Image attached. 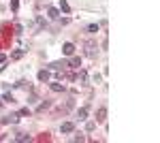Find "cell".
Returning <instances> with one entry per match:
<instances>
[{
  "label": "cell",
  "instance_id": "1",
  "mask_svg": "<svg viewBox=\"0 0 160 143\" xmlns=\"http://www.w3.org/2000/svg\"><path fill=\"white\" fill-rule=\"evenodd\" d=\"M19 118H22L19 113H11V115H6V118H2V124H17Z\"/></svg>",
  "mask_w": 160,
  "mask_h": 143
},
{
  "label": "cell",
  "instance_id": "2",
  "mask_svg": "<svg viewBox=\"0 0 160 143\" xmlns=\"http://www.w3.org/2000/svg\"><path fill=\"white\" fill-rule=\"evenodd\" d=\"M85 49H88L85 53H88L90 58H94V56H96V43H94V41H88V43H85Z\"/></svg>",
  "mask_w": 160,
  "mask_h": 143
},
{
  "label": "cell",
  "instance_id": "3",
  "mask_svg": "<svg viewBox=\"0 0 160 143\" xmlns=\"http://www.w3.org/2000/svg\"><path fill=\"white\" fill-rule=\"evenodd\" d=\"M62 51H64V56H73L75 53V45L73 43H64V45H62Z\"/></svg>",
  "mask_w": 160,
  "mask_h": 143
},
{
  "label": "cell",
  "instance_id": "4",
  "mask_svg": "<svg viewBox=\"0 0 160 143\" xmlns=\"http://www.w3.org/2000/svg\"><path fill=\"white\" fill-rule=\"evenodd\" d=\"M60 130H62V132H73V130H75V124H73V122H64V124L60 126Z\"/></svg>",
  "mask_w": 160,
  "mask_h": 143
},
{
  "label": "cell",
  "instance_id": "5",
  "mask_svg": "<svg viewBox=\"0 0 160 143\" xmlns=\"http://www.w3.org/2000/svg\"><path fill=\"white\" fill-rule=\"evenodd\" d=\"M105 118H107V109L100 107V109L96 111V122H105Z\"/></svg>",
  "mask_w": 160,
  "mask_h": 143
},
{
  "label": "cell",
  "instance_id": "6",
  "mask_svg": "<svg viewBox=\"0 0 160 143\" xmlns=\"http://www.w3.org/2000/svg\"><path fill=\"white\" fill-rule=\"evenodd\" d=\"M15 141H17V143H26V141H30V135H26V132H17Z\"/></svg>",
  "mask_w": 160,
  "mask_h": 143
},
{
  "label": "cell",
  "instance_id": "7",
  "mask_svg": "<svg viewBox=\"0 0 160 143\" xmlns=\"http://www.w3.org/2000/svg\"><path fill=\"white\" fill-rule=\"evenodd\" d=\"M49 70H45V68H43V70H39V81H49Z\"/></svg>",
  "mask_w": 160,
  "mask_h": 143
},
{
  "label": "cell",
  "instance_id": "8",
  "mask_svg": "<svg viewBox=\"0 0 160 143\" xmlns=\"http://www.w3.org/2000/svg\"><path fill=\"white\" fill-rule=\"evenodd\" d=\"M51 90H53V92H64V83L53 81V83H51Z\"/></svg>",
  "mask_w": 160,
  "mask_h": 143
},
{
  "label": "cell",
  "instance_id": "9",
  "mask_svg": "<svg viewBox=\"0 0 160 143\" xmlns=\"http://www.w3.org/2000/svg\"><path fill=\"white\" fill-rule=\"evenodd\" d=\"M47 15L51 17V19H58V17H60V13H58V9H53V6H49V9H47Z\"/></svg>",
  "mask_w": 160,
  "mask_h": 143
},
{
  "label": "cell",
  "instance_id": "10",
  "mask_svg": "<svg viewBox=\"0 0 160 143\" xmlns=\"http://www.w3.org/2000/svg\"><path fill=\"white\" fill-rule=\"evenodd\" d=\"M66 66V62H53V64H49L51 70H60V68H64Z\"/></svg>",
  "mask_w": 160,
  "mask_h": 143
},
{
  "label": "cell",
  "instance_id": "11",
  "mask_svg": "<svg viewBox=\"0 0 160 143\" xmlns=\"http://www.w3.org/2000/svg\"><path fill=\"white\" fill-rule=\"evenodd\" d=\"M77 118H79V120H85V118H88V107H81V109L77 111Z\"/></svg>",
  "mask_w": 160,
  "mask_h": 143
},
{
  "label": "cell",
  "instance_id": "12",
  "mask_svg": "<svg viewBox=\"0 0 160 143\" xmlns=\"http://www.w3.org/2000/svg\"><path fill=\"white\" fill-rule=\"evenodd\" d=\"M85 79H88V73H85V70H79V75H77V81H79V83H85Z\"/></svg>",
  "mask_w": 160,
  "mask_h": 143
},
{
  "label": "cell",
  "instance_id": "13",
  "mask_svg": "<svg viewBox=\"0 0 160 143\" xmlns=\"http://www.w3.org/2000/svg\"><path fill=\"white\" fill-rule=\"evenodd\" d=\"M70 66H73V68H79V66H81V58H73V60H70Z\"/></svg>",
  "mask_w": 160,
  "mask_h": 143
},
{
  "label": "cell",
  "instance_id": "14",
  "mask_svg": "<svg viewBox=\"0 0 160 143\" xmlns=\"http://www.w3.org/2000/svg\"><path fill=\"white\" fill-rule=\"evenodd\" d=\"M60 9H62L64 13H70V6H68V2H66V0H60Z\"/></svg>",
  "mask_w": 160,
  "mask_h": 143
},
{
  "label": "cell",
  "instance_id": "15",
  "mask_svg": "<svg viewBox=\"0 0 160 143\" xmlns=\"http://www.w3.org/2000/svg\"><path fill=\"white\" fill-rule=\"evenodd\" d=\"M17 9H19V0H11V11L17 13Z\"/></svg>",
  "mask_w": 160,
  "mask_h": 143
},
{
  "label": "cell",
  "instance_id": "16",
  "mask_svg": "<svg viewBox=\"0 0 160 143\" xmlns=\"http://www.w3.org/2000/svg\"><path fill=\"white\" fill-rule=\"evenodd\" d=\"M22 56H24V49H17V51H13V56H11V58H13V60H19Z\"/></svg>",
  "mask_w": 160,
  "mask_h": 143
},
{
  "label": "cell",
  "instance_id": "17",
  "mask_svg": "<svg viewBox=\"0 0 160 143\" xmlns=\"http://www.w3.org/2000/svg\"><path fill=\"white\" fill-rule=\"evenodd\" d=\"M88 32H98V24H90L88 26Z\"/></svg>",
  "mask_w": 160,
  "mask_h": 143
},
{
  "label": "cell",
  "instance_id": "18",
  "mask_svg": "<svg viewBox=\"0 0 160 143\" xmlns=\"http://www.w3.org/2000/svg\"><path fill=\"white\" fill-rule=\"evenodd\" d=\"M19 115H30V109H28V107H24V109L19 111Z\"/></svg>",
  "mask_w": 160,
  "mask_h": 143
},
{
  "label": "cell",
  "instance_id": "19",
  "mask_svg": "<svg viewBox=\"0 0 160 143\" xmlns=\"http://www.w3.org/2000/svg\"><path fill=\"white\" fill-rule=\"evenodd\" d=\"M37 22H39V28H45V19H43V17H39Z\"/></svg>",
  "mask_w": 160,
  "mask_h": 143
},
{
  "label": "cell",
  "instance_id": "20",
  "mask_svg": "<svg viewBox=\"0 0 160 143\" xmlns=\"http://www.w3.org/2000/svg\"><path fill=\"white\" fill-rule=\"evenodd\" d=\"M4 62H6V56H4V53H0V64H4Z\"/></svg>",
  "mask_w": 160,
  "mask_h": 143
}]
</instances>
